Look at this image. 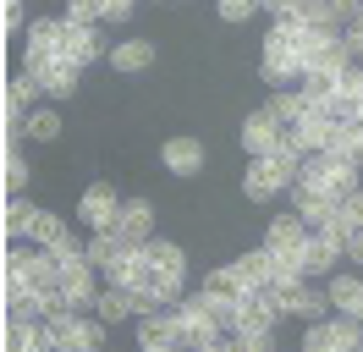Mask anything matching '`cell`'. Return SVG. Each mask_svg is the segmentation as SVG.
I'll list each match as a JSON object with an SVG mask.
<instances>
[{
	"mask_svg": "<svg viewBox=\"0 0 363 352\" xmlns=\"http://www.w3.org/2000/svg\"><path fill=\"white\" fill-rule=\"evenodd\" d=\"M297 176H303V160H292V154H253L248 176H242V193L253 204H270V198L292 193Z\"/></svg>",
	"mask_w": 363,
	"mask_h": 352,
	"instance_id": "obj_2",
	"label": "cell"
},
{
	"mask_svg": "<svg viewBox=\"0 0 363 352\" xmlns=\"http://www.w3.org/2000/svg\"><path fill=\"white\" fill-rule=\"evenodd\" d=\"M28 138H39V143H55L61 138V110H50V105H39V110H28Z\"/></svg>",
	"mask_w": 363,
	"mask_h": 352,
	"instance_id": "obj_26",
	"label": "cell"
},
{
	"mask_svg": "<svg viewBox=\"0 0 363 352\" xmlns=\"http://www.w3.org/2000/svg\"><path fill=\"white\" fill-rule=\"evenodd\" d=\"M111 231H121L127 248H149V237H155V204H149V198H127Z\"/></svg>",
	"mask_w": 363,
	"mask_h": 352,
	"instance_id": "obj_9",
	"label": "cell"
},
{
	"mask_svg": "<svg viewBox=\"0 0 363 352\" xmlns=\"http://www.w3.org/2000/svg\"><path fill=\"white\" fill-rule=\"evenodd\" d=\"M264 110H270V116L281 121V127H297V121L308 116V99H303L297 88H275V94H270V105H264Z\"/></svg>",
	"mask_w": 363,
	"mask_h": 352,
	"instance_id": "obj_20",
	"label": "cell"
},
{
	"mask_svg": "<svg viewBox=\"0 0 363 352\" xmlns=\"http://www.w3.org/2000/svg\"><path fill=\"white\" fill-rule=\"evenodd\" d=\"M308 231H314V226L297 215V209H292V215H275L270 226H264V248H270V253H303Z\"/></svg>",
	"mask_w": 363,
	"mask_h": 352,
	"instance_id": "obj_11",
	"label": "cell"
},
{
	"mask_svg": "<svg viewBox=\"0 0 363 352\" xmlns=\"http://www.w3.org/2000/svg\"><path fill=\"white\" fill-rule=\"evenodd\" d=\"M94 314L105 319V325H121V319H133V292L127 286H99V303H94Z\"/></svg>",
	"mask_w": 363,
	"mask_h": 352,
	"instance_id": "obj_18",
	"label": "cell"
},
{
	"mask_svg": "<svg viewBox=\"0 0 363 352\" xmlns=\"http://www.w3.org/2000/svg\"><path fill=\"white\" fill-rule=\"evenodd\" d=\"M72 22H105V0H67Z\"/></svg>",
	"mask_w": 363,
	"mask_h": 352,
	"instance_id": "obj_31",
	"label": "cell"
},
{
	"mask_svg": "<svg viewBox=\"0 0 363 352\" xmlns=\"http://www.w3.org/2000/svg\"><path fill=\"white\" fill-rule=\"evenodd\" d=\"M204 292H209V297H237V303H242L248 281L237 275V264H220V270H209V275H204Z\"/></svg>",
	"mask_w": 363,
	"mask_h": 352,
	"instance_id": "obj_21",
	"label": "cell"
},
{
	"mask_svg": "<svg viewBox=\"0 0 363 352\" xmlns=\"http://www.w3.org/2000/svg\"><path fill=\"white\" fill-rule=\"evenodd\" d=\"M270 281H275V286L308 281V264H303V253H270Z\"/></svg>",
	"mask_w": 363,
	"mask_h": 352,
	"instance_id": "obj_23",
	"label": "cell"
},
{
	"mask_svg": "<svg viewBox=\"0 0 363 352\" xmlns=\"http://www.w3.org/2000/svg\"><path fill=\"white\" fill-rule=\"evenodd\" d=\"M281 143V121H275L270 110H253L248 121H242V149L248 154H275Z\"/></svg>",
	"mask_w": 363,
	"mask_h": 352,
	"instance_id": "obj_14",
	"label": "cell"
},
{
	"mask_svg": "<svg viewBox=\"0 0 363 352\" xmlns=\"http://www.w3.org/2000/svg\"><path fill=\"white\" fill-rule=\"evenodd\" d=\"M253 11H264V6H259V0H220V17L226 22H248Z\"/></svg>",
	"mask_w": 363,
	"mask_h": 352,
	"instance_id": "obj_33",
	"label": "cell"
},
{
	"mask_svg": "<svg viewBox=\"0 0 363 352\" xmlns=\"http://www.w3.org/2000/svg\"><path fill=\"white\" fill-rule=\"evenodd\" d=\"M61 231H67V220H61V215H50V209H39V215H33V231H28V237L39 242V248H50V242L61 237Z\"/></svg>",
	"mask_w": 363,
	"mask_h": 352,
	"instance_id": "obj_29",
	"label": "cell"
},
{
	"mask_svg": "<svg viewBox=\"0 0 363 352\" xmlns=\"http://www.w3.org/2000/svg\"><path fill=\"white\" fill-rule=\"evenodd\" d=\"M39 94H45V83H39L28 66L11 77V83H6V99H17V105H28V110H33V99H39Z\"/></svg>",
	"mask_w": 363,
	"mask_h": 352,
	"instance_id": "obj_28",
	"label": "cell"
},
{
	"mask_svg": "<svg viewBox=\"0 0 363 352\" xmlns=\"http://www.w3.org/2000/svg\"><path fill=\"white\" fill-rule=\"evenodd\" d=\"M160 160H165V171H171V176H199V171H204V143L187 138V132H177V138H165Z\"/></svg>",
	"mask_w": 363,
	"mask_h": 352,
	"instance_id": "obj_12",
	"label": "cell"
},
{
	"mask_svg": "<svg viewBox=\"0 0 363 352\" xmlns=\"http://www.w3.org/2000/svg\"><path fill=\"white\" fill-rule=\"evenodd\" d=\"M264 83L270 88H297L303 83V50H297V33H286V28H275L270 22V33H264Z\"/></svg>",
	"mask_w": 363,
	"mask_h": 352,
	"instance_id": "obj_3",
	"label": "cell"
},
{
	"mask_svg": "<svg viewBox=\"0 0 363 352\" xmlns=\"http://www.w3.org/2000/svg\"><path fill=\"white\" fill-rule=\"evenodd\" d=\"M292 209L319 231V226H330V220L341 215V198L325 193V187H308V182H292Z\"/></svg>",
	"mask_w": 363,
	"mask_h": 352,
	"instance_id": "obj_8",
	"label": "cell"
},
{
	"mask_svg": "<svg viewBox=\"0 0 363 352\" xmlns=\"http://www.w3.org/2000/svg\"><path fill=\"white\" fill-rule=\"evenodd\" d=\"M127 253H133V248L121 242V231H94V237H89V264H99L105 275H111V270L127 259Z\"/></svg>",
	"mask_w": 363,
	"mask_h": 352,
	"instance_id": "obj_17",
	"label": "cell"
},
{
	"mask_svg": "<svg viewBox=\"0 0 363 352\" xmlns=\"http://www.w3.org/2000/svg\"><path fill=\"white\" fill-rule=\"evenodd\" d=\"M281 308H286V314H297V319H325L336 303H330V292L297 281V286H281Z\"/></svg>",
	"mask_w": 363,
	"mask_h": 352,
	"instance_id": "obj_13",
	"label": "cell"
},
{
	"mask_svg": "<svg viewBox=\"0 0 363 352\" xmlns=\"http://www.w3.org/2000/svg\"><path fill=\"white\" fill-rule=\"evenodd\" d=\"M149 61H155V44H149V39H121V44H111V66L121 72V77L149 72Z\"/></svg>",
	"mask_w": 363,
	"mask_h": 352,
	"instance_id": "obj_16",
	"label": "cell"
},
{
	"mask_svg": "<svg viewBox=\"0 0 363 352\" xmlns=\"http://www.w3.org/2000/svg\"><path fill=\"white\" fill-rule=\"evenodd\" d=\"M347 253L363 264V226H352V237H347Z\"/></svg>",
	"mask_w": 363,
	"mask_h": 352,
	"instance_id": "obj_36",
	"label": "cell"
},
{
	"mask_svg": "<svg viewBox=\"0 0 363 352\" xmlns=\"http://www.w3.org/2000/svg\"><path fill=\"white\" fill-rule=\"evenodd\" d=\"M177 336H182V314H177V303H160L155 314H138V347H143V352L177 347Z\"/></svg>",
	"mask_w": 363,
	"mask_h": 352,
	"instance_id": "obj_6",
	"label": "cell"
},
{
	"mask_svg": "<svg viewBox=\"0 0 363 352\" xmlns=\"http://www.w3.org/2000/svg\"><path fill=\"white\" fill-rule=\"evenodd\" d=\"M33 215H39V209H33L23 193H11V204H6V237H11V242L28 237V231H33Z\"/></svg>",
	"mask_w": 363,
	"mask_h": 352,
	"instance_id": "obj_24",
	"label": "cell"
},
{
	"mask_svg": "<svg viewBox=\"0 0 363 352\" xmlns=\"http://www.w3.org/2000/svg\"><path fill=\"white\" fill-rule=\"evenodd\" d=\"M61 33H67V17H33L28 22V50H61Z\"/></svg>",
	"mask_w": 363,
	"mask_h": 352,
	"instance_id": "obj_22",
	"label": "cell"
},
{
	"mask_svg": "<svg viewBox=\"0 0 363 352\" xmlns=\"http://www.w3.org/2000/svg\"><path fill=\"white\" fill-rule=\"evenodd\" d=\"M231 264H237V275H242L248 286H264V281H270V248H253V253H237Z\"/></svg>",
	"mask_w": 363,
	"mask_h": 352,
	"instance_id": "obj_25",
	"label": "cell"
},
{
	"mask_svg": "<svg viewBox=\"0 0 363 352\" xmlns=\"http://www.w3.org/2000/svg\"><path fill=\"white\" fill-rule=\"evenodd\" d=\"M341 220H347V226H363V187L341 198Z\"/></svg>",
	"mask_w": 363,
	"mask_h": 352,
	"instance_id": "obj_34",
	"label": "cell"
},
{
	"mask_svg": "<svg viewBox=\"0 0 363 352\" xmlns=\"http://www.w3.org/2000/svg\"><path fill=\"white\" fill-rule=\"evenodd\" d=\"M363 347V319L352 314H325V319H308L303 330V352H358Z\"/></svg>",
	"mask_w": 363,
	"mask_h": 352,
	"instance_id": "obj_4",
	"label": "cell"
},
{
	"mask_svg": "<svg viewBox=\"0 0 363 352\" xmlns=\"http://www.w3.org/2000/svg\"><path fill=\"white\" fill-rule=\"evenodd\" d=\"M341 253H347V242L330 237V231H308V242H303V264H308V275H325L330 264H341Z\"/></svg>",
	"mask_w": 363,
	"mask_h": 352,
	"instance_id": "obj_15",
	"label": "cell"
},
{
	"mask_svg": "<svg viewBox=\"0 0 363 352\" xmlns=\"http://www.w3.org/2000/svg\"><path fill=\"white\" fill-rule=\"evenodd\" d=\"M149 259L160 264V270H177V275H187V253H182V242H165V237H149V248H143Z\"/></svg>",
	"mask_w": 363,
	"mask_h": 352,
	"instance_id": "obj_27",
	"label": "cell"
},
{
	"mask_svg": "<svg viewBox=\"0 0 363 352\" xmlns=\"http://www.w3.org/2000/svg\"><path fill=\"white\" fill-rule=\"evenodd\" d=\"M138 0H105V22H127Z\"/></svg>",
	"mask_w": 363,
	"mask_h": 352,
	"instance_id": "obj_35",
	"label": "cell"
},
{
	"mask_svg": "<svg viewBox=\"0 0 363 352\" xmlns=\"http://www.w3.org/2000/svg\"><path fill=\"white\" fill-rule=\"evenodd\" d=\"M297 11H303V22H336L330 0H297Z\"/></svg>",
	"mask_w": 363,
	"mask_h": 352,
	"instance_id": "obj_32",
	"label": "cell"
},
{
	"mask_svg": "<svg viewBox=\"0 0 363 352\" xmlns=\"http://www.w3.org/2000/svg\"><path fill=\"white\" fill-rule=\"evenodd\" d=\"M6 187H11V193H23V187H28V160L17 149H6Z\"/></svg>",
	"mask_w": 363,
	"mask_h": 352,
	"instance_id": "obj_30",
	"label": "cell"
},
{
	"mask_svg": "<svg viewBox=\"0 0 363 352\" xmlns=\"http://www.w3.org/2000/svg\"><path fill=\"white\" fill-rule=\"evenodd\" d=\"M121 204H127V198L116 193L111 182H89V187H83V198H77V220H89L94 231H111L116 215H121Z\"/></svg>",
	"mask_w": 363,
	"mask_h": 352,
	"instance_id": "obj_7",
	"label": "cell"
},
{
	"mask_svg": "<svg viewBox=\"0 0 363 352\" xmlns=\"http://www.w3.org/2000/svg\"><path fill=\"white\" fill-rule=\"evenodd\" d=\"M297 50H303L308 72H341V66L352 61V39H347V28H336V22H308L297 33Z\"/></svg>",
	"mask_w": 363,
	"mask_h": 352,
	"instance_id": "obj_1",
	"label": "cell"
},
{
	"mask_svg": "<svg viewBox=\"0 0 363 352\" xmlns=\"http://www.w3.org/2000/svg\"><path fill=\"white\" fill-rule=\"evenodd\" d=\"M23 66L45 83L50 99H72V94H77V77H83V66L67 61V50H28Z\"/></svg>",
	"mask_w": 363,
	"mask_h": 352,
	"instance_id": "obj_5",
	"label": "cell"
},
{
	"mask_svg": "<svg viewBox=\"0 0 363 352\" xmlns=\"http://www.w3.org/2000/svg\"><path fill=\"white\" fill-rule=\"evenodd\" d=\"M347 39H352V55L363 61V22H352V28H347Z\"/></svg>",
	"mask_w": 363,
	"mask_h": 352,
	"instance_id": "obj_37",
	"label": "cell"
},
{
	"mask_svg": "<svg viewBox=\"0 0 363 352\" xmlns=\"http://www.w3.org/2000/svg\"><path fill=\"white\" fill-rule=\"evenodd\" d=\"M336 83H341V72H303L297 94L308 99V110H325L330 99H336Z\"/></svg>",
	"mask_w": 363,
	"mask_h": 352,
	"instance_id": "obj_19",
	"label": "cell"
},
{
	"mask_svg": "<svg viewBox=\"0 0 363 352\" xmlns=\"http://www.w3.org/2000/svg\"><path fill=\"white\" fill-rule=\"evenodd\" d=\"M61 50H67V61H77V66H94L99 55H105V44H99V22H72V17H67Z\"/></svg>",
	"mask_w": 363,
	"mask_h": 352,
	"instance_id": "obj_10",
	"label": "cell"
},
{
	"mask_svg": "<svg viewBox=\"0 0 363 352\" xmlns=\"http://www.w3.org/2000/svg\"><path fill=\"white\" fill-rule=\"evenodd\" d=\"M6 6H23V0H6Z\"/></svg>",
	"mask_w": 363,
	"mask_h": 352,
	"instance_id": "obj_38",
	"label": "cell"
}]
</instances>
